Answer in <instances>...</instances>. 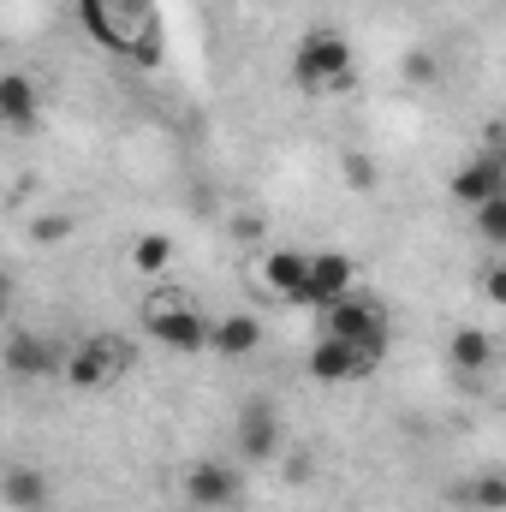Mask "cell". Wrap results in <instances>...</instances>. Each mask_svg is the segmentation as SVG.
<instances>
[{
    "label": "cell",
    "mask_w": 506,
    "mask_h": 512,
    "mask_svg": "<svg viewBox=\"0 0 506 512\" xmlns=\"http://www.w3.org/2000/svg\"><path fill=\"white\" fill-rule=\"evenodd\" d=\"M84 352H90V364L102 370V382H120L131 364H137V346H131L126 334H90Z\"/></svg>",
    "instance_id": "5bb4252c"
},
{
    "label": "cell",
    "mask_w": 506,
    "mask_h": 512,
    "mask_svg": "<svg viewBox=\"0 0 506 512\" xmlns=\"http://www.w3.org/2000/svg\"><path fill=\"white\" fill-rule=\"evenodd\" d=\"M72 227H78L72 215H36L30 221V239L36 245H60V239H72Z\"/></svg>",
    "instance_id": "ffe728a7"
},
{
    "label": "cell",
    "mask_w": 506,
    "mask_h": 512,
    "mask_svg": "<svg viewBox=\"0 0 506 512\" xmlns=\"http://www.w3.org/2000/svg\"><path fill=\"white\" fill-rule=\"evenodd\" d=\"M447 352H453L459 370H489V364H495V334H489V328H459V334L447 340Z\"/></svg>",
    "instance_id": "2e32d148"
},
{
    "label": "cell",
    "mask_w": 506,
    "mask_h": 512,
    "mask_svg": "<svg viewBox=\"0 0 506 512\" xmlns=\"http://www.w3.org/2000/svg\"><path fill=\"white\" fill-rule=\"evenodd\" d=\"M310 471H316V465H310V459H304V453H292V459H286V477H292V483H304V477H310Z\"/></svg>",
    "instance_id": "cb8c5ba5"
},
{
    "label": "cell",
    "mask_w": 506,
    "mask_h": 512,
    "mask_svg": "<svg viewBox=\"0 0 506 512\" xmlns=\"http://www.w3.org/2000/svg\"><path fill=\"white\" fill-rule=\"evenodd\" d=\"M6 310H12V274L0 268V316H6Z\"/></svg>",
    "instance_id": "484cf974"
},
{
    "label": "cell",
    "mask_w": 506,
    "mask_h": 512,
    "mask_svg": "<svg viewBox=\"0 0 506 512\" xmlns=\"http://www.w3.org/2000/svg\"><path fill=\"white\" fill-rule=\"evenodd\" d=\"M465 495H471L483 512H501V507H506V477H501V471H483V477H477Z\"/></svg>",
    "instance_id": "d6986e66"
},
{
    "label": "cell",
    "mask_w": 506,
    "mask_h": 512,
    "mask_svg": "<svg viewBox=\"0 0 506 512\" xmlns=\"http://www.w3.org/2000/svg\"><path fill=\"white\" fill-rule=\"evenodd\" d=\"M143 328H149V340H161V346L179 352V358L209 352V316L197 310V298H191L185 286H155V292L143 298Z\"/></svg>",
    "instance_id": "6da1fadb"
},
{
    "label": "cell",
    "mask_w": 506,
    "mask_h": 512,
    "mask_svg": "<svg viewBox=\"0 0 506 512\" xmlns=\"http://www.w3.org/2000/svg\"><path fill=\"white\" fill-rule=\"evenodd\" d=\"M453 197H459L465 209H477V203H489V197H506L501 149H483L471 167H459V173H453Z\"/></svg>",
    "instance_id": "52a82bcc"
},
{
    "label": "cell",
    "mask_w": 506,
    "mask_h": 512,
    "mask_svg": "<svg viewBox=\"0 0 506 512\" xmlns=\"http://www.w3.org/2000/svg\"><path fill=\"white\" fill-rule=\"evenodd\" d=\"M322 316H328V334L358 358V370L370 376L381 358H387V310H381L376 298H364V292H346V298H334V304H322Z\"/></svg>",
    "instance_id": "7a4b0ae2"
},
{
    "label": "cell",
    "mask_w": 506,
    "mask_h": 512,
    "mask_svg": "<svg viewBox=\"0 0 506 512\" xmlns=\"http://www.w3.org/2000/svg\"><path fill=\"white\" fill-rule=\"evenodd\" d=\"M179 512H203V507H179Z\"/></svg>",
    "instance_id": "4316f807"
},
{
    "label": "cell",
    "mask_w": 506,
    "mask_h": 512,
    "mask_svg": "<svg viewBox=\"0 0 506 512\" xmlns=\"http://www.w3.org/2000/svg\"><path fill=\"white\" fill-rule=\"evenodd\" d=\"M399 72H405V84H435V54H423V48H411V54L399 60Z\"/></svg>",
    "instance_id": "44dd1931"
},
{
    "label": "cell",
    "mask_w": 506,
    "mask_h": 512,
    "mask_svg": "<svg viewBox=\"0 0 506 512\" xmlns=\"http://www.w3.org/2000/svg\"><path fill=\"white\" fill-rule=\"evenodd\" d=\"M346 185H352V191H376V161L346 155Z\"/></svg>",
    "instance_id": "7402d4cb"
},
{
    "label": "cell",
    "mask_w": 506,
    "mask_h": 512,
    "mask_svg": "<svg viewBox=\"0 0 506 512\" xmlns=\"http://www.w3.org/2000/svg\"><path fill=\"white\" fill-rule=\"evenodd\" d=\"M256 346H262V322H256L251 310H233V316L209 322V352H221V358H251Z\"/></svg>",
    "instance_id": "8fae6325"
},
{
    "label": "cell",
    "mask_w": 506,
    "mask_h": 512,
    "mask_svg": "<svg viewBox=\"0 0 506 512\" xmlns=\"http://www.w3.org/2000/svg\"><path fill=\"white\" fill-rule=\"evenodd\" d=\"M483 292H489L495 304L506 298V268H501V262H489V274H483Z\"/></svg>",
    "instance_id": "603a6c76"
},
{
    "label": "cell",
    "mask_w": 506,
    "mask_h": 512,
    "mask_svg": "<svg viewBox=\"0 0 506 512\" xmlns=\"http://www.w3.org/2000/svg\"><path fill=\"white\" fill-rule=\"evenodd\" d=\"M60 376H66L72 387H84V393H96V387H108V382H102V370L90 364V352H84V346H72V352H60Z\"/></svg>",
    "instance_id": "e0dca14e"
},
{
    "label": "cell",
    "mask_w": 506,
    "mask_h": 512,
    "mask_svg": "<svg viewBox=\"0 0 506 512\" xmlns=\"http://www.w3.org/2000/svg\"><path fill=\"white\" fill-rule=\"evenodd\" d=\"M42 114V90L30 72H0V126L6 131H30Z\"/></svg>",
    "instance_id": "ba28073f"
},
{
    "label": "cell",
    "mask_w": 506,
    "mask_h": 512,
    "mask_svg": "<svg viewBox=\"0 0 506 512\" xmlns=\"http://www.w3.org/2000/svg\"><path fill=\"white\" fill-rule=\"evenodd\" d=\"M304 262H310V251L274 245V251H262V256H256V286L292 304V292H298V280H304Z\"/></svg>",
    "instance_id": "9c48e42d"
},
{
    "label": "cell",
    "mask_w": 506,
    "mask_h": 512,
    "mask_svg": "<svg viewBox=\"0 0 506 512\" xmlns=\"http://www.w3.org/2000/svg\"><path fill=\"white\" fill-rule=\"evenodd\" d=\"M304 364H310V376H316V382H358V376H364V370H358V358H352L334 334H322V340L310 346V358H304Z\"/></svg>",
    "instance_id": "4fadbf2b"
},
{
    "label": "cell",
    "mask_w": 506,
    "mask_h": 512,
    "mask_svg": "<svg viewBox=\"0 0 506 512\" xmlns=\"http://www.w3.org/2000/svg\"><path fill=\"white\" fill-rule=\"evenodd\" d=\"M126 256H131V268H137V274H149V280H155V274H167V268H173L179 245H173V233H137Z\"/></svg>",
    "instance_id": "9a60e30c"
},
{
    "label": "cell",
    "mask_w": 506,
    "mask_h": 512,
    "mask_svg": "<svg viewBox=\"0 0 506 512\" xmlns=\"http://www.w3.org/2000/svg\"><path fill=\"white\" fill-rule=\"evenodd\" d=\"M239 453H245L251 465H268V459L286 453V429H280V411H274L268 399H251V405L239 411Z\"/></svg>",
    "instance_id": "8992f818"
},
{
    "label": "cell",
    "mask_w": 506,
    "mask_h": 512,
    "mask_svg": "<svg viewBox=\"0 0 506 512\" xmlns=\"http://www.w3.org/2000/svg\"><path fill=\"white\" fill-rule=\"evenodd\" d=\"M346 292H358V268H352V256L346 251H316L310 262H304V280H298L292 304L322 310V304H334V298H346Z\"/></svg>",
    "instance_id": "277c9868"
},
{
    "label": "cell",
    "mask_w": 506,
    "mask_h": 512,
    "mask_svg": "<svg viewBox=\"0 0 506 512\" xmlns=\"http://www.w3.org/2000/svg\"><path fill=\"white\" fill-rule=\"evenodd\" d=\"M239 495H245V477L233 465H221V459H203V465L185 471V507L221 512V507H233Z\"/></svg>",
    "instance_id": "5b68a950"
},
{
    "label": "cell",
    "mask_w": 506,
    "mask_h": 512,
    "mask_svg": "<svg viewBox=\"0 0 506 512\" xmlns=\"http://www.w3.org/2000/svg\"><path fill=\"white\" fill-rule=\"evenodd\" d=\"M292 78L304 90H340L352 84V42L340 30H310L292 54Z\"/></svg>",
    "instance_id": "3957f363"
},
{
    "label": "cell",
    "mask_w": 506,
    "mask_h": 512,
    "mask_svg": "<svg viewBox=\"0 0 506 512\" xmlns=\"http://www.w3.org/2000/svg\"><path fill=\"white\" fill-rule=\"evenodd\" d=\"M0 501L12 512H42L48 507V477L30 465H12V471H0Z\"/></svg>",
    "instance_id": "7c38bea8"
},
{
    "label": "cell",
    "mask_w": 506,
    "mask_h": 512,
    "mask_svg": "<svg viewBox=\"0 0 506 512\" xmlns=\"http://www.w3.org/2000/svg\"><path fill=\"white\" fill-rule=\"evenodd\" d=\"M0 364H6V376H48V370H60V346L42 334H12L0 346Z\"/></svg>",
    "instance_id": "30bf717a"
},
{
    "label": "cell",
    "mask_w": 506,
    "mask_h": 512,
    "mask_svg": "<svg viewBox=\"0 0 506 512\" xmlns=\"http://www.w3.org/2000/svg\"><path fill=\"white\" fill-rule=\"evenodd\" d=\"M233 233H239V239H262V221H256V215H239Z\"/></svg>",
    "instance_id": "d4e9b609"
},
{
    "label": "cell",
    "mask_w": 506,
    "mask_h": 512,
    "mask_svg": "<svg viewBox=\"0 0 506 512\" xmlns=\"http://www.w3.org/2000/svg\"><path fill=\"white\" fill-rule=\"evenodd\" d=\"M477 233L501 251L506 245V197H489V203H477Z\"/></svg>",
    "instance_id": "ac0fdd59"
}]
</instances>
